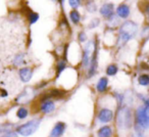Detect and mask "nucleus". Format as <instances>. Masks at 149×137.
Instances as JSON below:
<instances>
[{"instance_id":"4468645a","label":"nucleus","mask_w":149,"mask_h":137,"mask_svg":"<svg viewBox=\"0 0 149 137\" xmlns=\"http://www.w3.org/2000/svg\"><path fill=\"white\" fill-rule=\"evenodd\" d=\"M0 137H19L17 135V133L13 132L11 130L8 129H0Z\"/></svg>"},{"instance_id":"39448f33","label":"nucleus","mask_w":149,"mask_h":137,"mask_svg":"<svg viewBox=\"0 0 149 137\" xmlns=\"http://www.w3.org/2000/svg\"><path fill=\"white\" fill-rule=\"evenodd\" d=\"M96 49H97V47H96L95 43L93 41L88 42L87 45L84 48V52H83V59H82V62H83L84 66H89L90 62L92 59V56H93L94 52L96 51Z\"/></svg>"},{"instance_id":"b1692460","label":"nucleus","mask_w":149,"mask_h":137,"mask_svg":"<svg viewBox=\"0 0 149 137\" xmlns=\"http://www.w3.org/2000/svg\"><path fill=\"white\" fill-rule=\"evenodd\" d=\"M86 39H87V37H86V34L84 33V32H81V33L79 34V41L80 42H84V41H86Z\"/></svg>"},{"instance_id":"412c9836","label":"nucleus","mask_w":149,"mask_h":137,"mask_svg":"<svg viewBox=\"0 0 149 137\" xmlns=\"http://www.w3.org/2000/svg\"><path fill=\"white\" fill-rule=\"evenodd\" d=\"M100 24V21L98 19H94L93 21L91 22V23L89 24V26H88V27H89V29H94V28H96L97 27L98 25H99Z\"/></svg>"},{"instance_id":"aec40b11","label":"nucleus","mask_w":149,"mask_h":137,"mask_svg":"<svg viewBox=\"0 0 149 137\" xmlns=\"http://www.w3.org/2000/svg\"><path fill=\"white\" fill-rule=\"evenodd\" d=\"M65 62L64 60H59L58 62V66H57V73H56V77H58V75H60L62 71H63L64 68H65Z\"/></svg>"},{"instance_id":"9b49d317","label":"nucleus","mask_w":149,"mask_h":137,"mask_svg":"<svg viewBox=\"0 0 149 137\" xmlns=\"http://www.w3.org/2000/svg\"><path fill=\"white\" fill-rule=\"evenodd\" d=\"M116 15L122 19H127L130 15V7L124 3L118 5V7L116 8Z\"/></svg>"},{"instance_id":"ddd939ff","label":"nucleus","mask_w":149,"mask_h":137,"mask_svg":"<svg viewBox=\"0 0 149 137\" xmlns=\"http://www.w3.org/2000/svg\"><path fill=\"white\" fill-rule=\"evenodd\" d=\"M108 85V80L107 78H100V80L98 81L97 83V90L99 92H104L107 88Z\"/></svg>"},{"instance_id":"6ab92c4d","label":"nucleus","mask_w":149,"mask_h":137,"mask_svg":"<svg viewBox=\"0 0 149 137\" xmlns=\"http://www.w3.org/2000/svg\"><path fill=\"white\" fill-rule=\"evenodd\" d=\"M38 19H39V15H38L37 13H33V11H31V13H29V21H30V24H35L36 22L38 21Z\"/></svg>"},{"instance_id":"1a4fd4ad","label":"nucleus","mask_w":149,"mask_h":137,"mask_svg":"<svg viewBox=\"0 0 149 137\" xmlns=\"http://www.w3.org/2000/svg\"><path fill=\"white\" fill-rule=\"evenodd\" d=\"M32 76H33V70L31 68H23L19 70V77L22 81L25 83L32 79Z\"/></svg>"},{"instance_id":"0eeeda50","label":"nucleus","mask_w":149,"mask_h":137,"mask_svg":"<svg viewBox=\"0 0 149 137\" xmlns=\"http://www.w3.org/2000/svg\"><path fill=\"white\" fill-rule=\"evenodd\" d=\"M64 130H65V124L62 122H58L55 124L54 128L52 129L51 133H50L49 137H60L63 134Z\"/></svg>"},{"instance_id":"20e7f679","label":"nucleus","mask_w":149,"mask_h":137,"mask_svg":"<svg viewBox=\"0 0 149 137\" xmlns=\"http://www.w3.org/2000/svg\"><path fill=\"white\" fill-rule=\"evenodd\" d=\"M40 123H41V119L40 118L34 119V120L29 121V122L17 127V132L19 135H23V136H31L32 134H34L38 130V128L40 126Z\"/></svg>"},{"instance_id":"f257e3e1","label":"nucleus","mask_w":149,"mask_h":137,"mask_svg":"<svg viewBox=\"0 0 149 137\" xmlns=\"http://www.w3.org/2000/svg\"><path fill=\"white\" fill-rule=\"evenodd\" d=\"M138 32V26L134 22L127 21L120 26V35H118V41L120 44H125L129 40L133 39Z\"/></svg>"},{"instance_id":"7ed1b4c3","label":"nucleus","mask_w":149,"mask_h":137,"mask_svg":"<svg viewBox=\"0 0 149 137\" xmlns=\"http://www.w3.org/2000/svg\"><path fill=\"white\" fill-rule=\"evenodd\" d=\"M136 124L137 130H146L149 126V116H148V106H140L136 112Z\"/></svg>"},{"instance_id":"6e6552de","label":"nucleus","mask_w":149,"mask_h":137,"mask_svg":"<svg viewBox=\"0 0 149 137\" xmlns=\"http://www.w3.org/2000/svg\"><path fill=\"white\" fill-rule=\"evenodd\" d=\"M100 13L106 19H110L113 15V4L112 3H104L100 8Z\"/></svg>"},{"instance_id":"f03ea898","label":"nucleus","mask_w":149,"mask_h":137,"mask_svg":"<svg viewBox=\"0 0 149 137\" xmlns=\"http://www.w3.org/2000/svg\"><path fill=\"white\" fill-rule=\"evenodd\" d=\"M133 118H132V112L130 108L124 106L120 108L116 116V124L120 129H130L132 127Z\"/></svg>"},{"instance_id":"423d86ee","label":"nucleus","mask_w":149,"mask_h":137,"mask_svg":"<svg viewBox=\"0 0 149 137\" xmlns=\"http://www.w3.org/2000/svg\"><path fill=\"white\" fill-rule=\"evenodd\" d=\"M112 118H113V113H112L111 110H108V108H102L98 114V119L102 123L110 122Z\"/></svg>"},{"instance_id":"a211bd4d","label":"nucleus","mask_w":149,"mask_h":137,"mask_svg":"<svg viewBox=\"0 0 149 137\" xmlns=\"http://www.w3.org/2000/svg\"><path fill=\"white\" fill-rule=\"evenodd\" d=\"M138 82L140 85L142 86H147L149 84V76L148 75H141L138 78Z\"/></svg>"},{"instance_id":"f8f14e48","label":"nucleus","mask_w":149,"mask_h":137,"mask_svg":"<svg viewBox=\"0 0 149 137\" xmlns=\"http://www.w3.org/2000/svg\"><path fill=\"white\" fill-rule=\"evenodd\" d=\"M112 134V130L109 126H103L98 130V137H110Z\"/></svg>"},{"instance_id":"4be33fe9","label":"nucleus","mask_w":149,"mask_h":137,"mask_svg":"<svg viewBox=\"0 0 149 137\" xmlns=\"http://www.w3.org/2000/svg\"><path fill=\"white\" fill-rule=\"evenodd\" d=\"M87 9L90 11V13H93V11L96 10V5L94 4L93 2H88L87 4Z\"/></svg>"},{"instance_id":"dca6fc26","label":"nucleus","mask_w":149,"mask_h":137,"mask_svg":"<svg viewBox=\"0 0 149 137\" xmlns=\"http://www.w3.org/2000/svg\"><path fill=\"white\" fill-rule=\"evenodd\" d=\"M118 73V66L116 64H109L106 68V74L108 76H113Z\"/></svg>"},{"instance_id":"2eb2a0df","label":"nucleus","mask_w":149,"mask_h":137,"mask_svg":"<svg viewBox=\"0 0 149 137\" xmlns=\"http://www.w3.org/2000/svg\"><path fill=\"white\" fill-rule=\"evenodd\" d=\"M70 20H72V23H74V24H79L80 20H81V15H80V13H78L77 10L70 11Z\"/></svg>"},{"instance_id":"393cba45","label":"nucleus","mask_w":149,"mask_h":137,"mask_svg":"<svg viewBox=\"0 0 149 137\" xmlns=\"http://www.w3.org/2000/svg\"><path fill=\"white\" fill-rule=\"evenodd\" d=\"M0 96H2V97H6L7 92L5 91V90H1V91H0Z\"/></svg>"},{"instance_id":"9d476101","label":"nucleus","mask_w":149,"mask_h":137,"mask_svg":"<svg viewBox=\"0 0 149 137\" xmlns=\"http://www.w3.org/2000/svg\"><path fill=\"white\" fill-rule=\"evenodd\" d=\"M54 108H55V104L52 100L48 99L45 100V101L42 102L41 106H40V110L44 114H49V113L53 112Z\"/></svg>"},{"instance_id":"f3484780","label":"nucleus","mask_w":149,"mask_h":137,"mask_svg":"<svg viewBox=\"0 0 149 137\" xmlns=\"http://www.w3.org/2000/svg\"><path fill=\"white\" fill-rule=\"evenodd\" d=\"M28 110L27 108H19V110H17V118L19 119H21V120H23V119H25L26 117L28 116Z\"/></svg>"},{"instance_id":"5701e85b","label":"nucleus","mask_w":149,"mask_h":137,"mask_svg":"<svg viewBox=\"0 0 149 137\" xmlns=\"http://www.w3.org/2000/svg\"><path fill=\"white\" fill-rule=\"evenodd\" d=\"M68 3H70V5L72 7H74V8H77V7H79L80 6V1H74V0H70V1H68Z\"/></svg>"}]
</instances>
